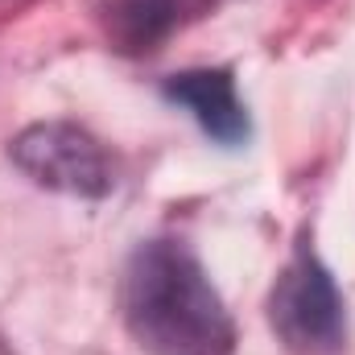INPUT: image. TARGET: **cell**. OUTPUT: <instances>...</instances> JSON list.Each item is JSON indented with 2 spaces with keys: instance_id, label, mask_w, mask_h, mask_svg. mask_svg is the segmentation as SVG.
Instances as JSON below:
<instances>
[{
  "instance_id": "3957f363",
  "label": "cell",
  "mask_w": 355,
  "mask_h": 355,
  "mask_svg": "<svg viewBox=\"0 0 355 355\" xmlns=\"http://www.w3.org/2000/svg\"><path fill=\"white\" fill-rule=\"evenodd\" d=\"M8 157L17 162V170L33 178L46 190L58 194H79V198H99L112 190V166L107 153L99 149V141L75 128V124H33L25 128L12 145Z\"/></svg>"
},
{
  "instance_id": "277c9868",
  "label": "cell",
  "mask_w": 355,
  "mask_h": 355,
  "mask_svg": "<svg viewBox=\"0 0 355 355\" xmlns=\"http://www.w3.org/2000/svg\"><path fill=\"white\" fill-rule=\"evenodd\" d=\"M166 95L182 103L198 128L219 141V145H244L252 124H248V112L236 95V83L227 71H186V75H174L166 83Z\"/></svg>"
},
{
  "instance_id": "7a4b0ae2",
  "label": "cell",
  "mask_w": 355,
  "mask_h": 355,
  "mask_svg": "<svg viewBox=\"0 0 355 355\" xmlns=\"http://www.w3.org/2000/svg\"><path fill=\"white\" fill-rule=\"evenodd\" d=\"M268 322L293 355H335L343 347V297L310 248H297V257L277 277Z\"/></svg>"
},
{
  "instance_id": "5b68a950",
  "label": "cell",
  "mask_w": 355,
  "mask_h": 355,
  "mask_svg": "<svg viewBox=\"0 0 355 355\" xmlns=\"http://www.w3.org/2000/svg\"><path fill=\"white\" fill-rule=\"evenodd\" d=\"M178 17V0H120L112 21H116V33L128 42V46H149L157 42Z\"/></svg>"
},
{
  "instance_id": "6da1fadb",
  "label": "cell",
  "mask_w": 355,
  "mask_h": 355,
  "mask_svg": "<svg viewBox=\"0 0 355 355\" xmlns=\"http://www.w3.org/2000/svg\"><path fill=\"white\" fill-rule=\"evenodd\" d=\"M128 335L149 355H232L236 327L198 257L178 240L132 252L120 289Z\"/></svg>"
}]
</instances>
